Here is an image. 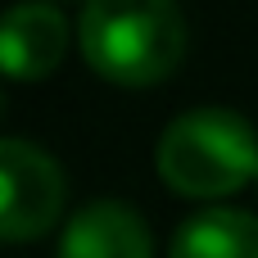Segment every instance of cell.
Here are the masks:
<instances>
[{"mask_svg": "<svg viewBox=\"0 0 258 258\" xmlns=\"http://www.w3.org/2000/svg\"><path fill=\"white\" fill-rule=\"evenodd\" d=\"M168 258H258V218L245 209H200L177 227Z\"/></svg>", "mask_w": 258, "mask_h": 258, "instance_id": "6", "label": "cell"}, {"mask_svg": "<svg viewBox=\"0 0 258 258\" xmlns=\"http://www.w3.org/2000/svg\"><path fill=\"white\" fill-rule=\"evenodd\" d=\"M63 172L41 145L23 136L0 141V236L9 245L45 236L63 213Z\"/></svg>", "mask_w": 258, "mask_h": 258, "instance_id": "3", "label": "cell"}, {"mask_svg": "<svg viewBox=\"0 0 258 258\" xmlns=\"http://www.w3.org/2000/svg\"><path fill=\"white\" fill-rule=\"evenodd\" d=\"M54 258H154L150 227L132 204L95 200L68 218Z\"/></svg>", "mask_w": 258, "mask_h": 258, "instance_id": "5", "label": "cell"}, {"mask_svg": "<svg viewBox=\"0 0 258 258\" xmlns=\"http://www.w3.org/2000/svg\"><path fill=\"white\" fill-rule=\"evenodd\" d=\"M159 177L186 200H222L258 177V132L236 109H190L159 136Z\"/></svg>", "mask_w": 258, "mask_h": 258, "instance_id": "2", "label": "cell"}, {"mask_svg": "<svg viewBox=\"0 0 258 258\" xmlns=\"http://www.w3.org/2000/svg\"><path fill=\"white\" fill-rule=\"evenodd\" d=\"M77 41L86 63L118 86H154L186 54L177 0H86Z\"/></svg>", "mask_w": 258, "mask_h": 258, "instance_id": "1", "label": "cell"}, {"mask_svg": "<svg viewBox=\"0 0 258 258\" xmlns=\"http://www.w3.org/2000/svg\"><path fill=\"white\" fill-rule=\"evenodd\" d=\"M63 50H68V18L54 5L27 0V5L5 9V23H0V68L14 82H36V77L54 73Z\"/></svg>", "mask_w": 258, "mask_h": 258, "instance_id": "4", "label": "cell"}]
</instances>
